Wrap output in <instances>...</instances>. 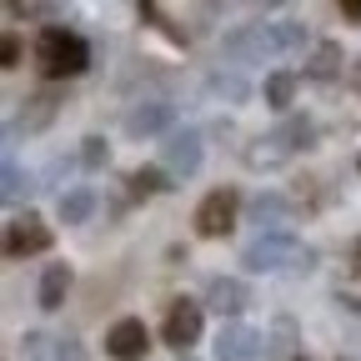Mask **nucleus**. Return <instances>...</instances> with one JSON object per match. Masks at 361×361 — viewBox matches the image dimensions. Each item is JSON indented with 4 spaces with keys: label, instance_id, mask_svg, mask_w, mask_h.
<instances>
[{
    "label": "nucleus",
    "instance_id": "1",
    "mask_svg": "<svg viewBox=\"0 0 361 361\" xmlns=\"http://www.w3.org/2000/svg\"><path fill=\"white\" fill-rule=\"evenodd\" d=\"M241 266L256 271V276H271V271H311L316 251L306 241H296V231H266V236L241 246Z\"/></svg>",
    "mask_w": 361,
    "mask_h": 361
},
{
    "label": "nucleus",
    "instance_id": "2",
    "mask_svg": "<svg viewBox=\"0 0 361 361\" xmlns=\"http://www.w3.org/2000/svg\"><path fill=\"white\" fill-rule=\"evenodd\" d=\"M35 66H40L45 80H75L90 66V45L66 25H45L35 35Z\"/></svg>",
    "mask_w": 361,
    "mask_h": 361
},
{
    "label": "nucleus",
    "instance_id": "3",
    "mask_svg": "<svg viewBox=\"0 0 361 361\" xmlns=\"http://www.w3.org/2000/svg\"><path fill=\"white\" fill-rule=\"evenodd\" d=\"M61 106H66V90H56V85H40V90H30V96L20 101V111L6 121V141L16 146L20 135H40L45 126H51V121L61 116Z\"/></svg>",
    "mask_w": 361,
    "mask_h": 361
},
{
    "label": "nucleus",
    "instance_id": "4",
    "mask_svg": "<svg viewBox=\"0 0 361 361\" xmlns=\"http://www.w3.org/2000/svg\"><path fill=\"white\" fill-rule=\"evenodd\" d=\"M161 161H166V171H171L176 180L196 176L201 161H206V135H201L196 126H176V130L166 135V146H161Z\"/></svg>",
    "mask_w": 361,
    "mask_h": 361
},
{
    "label": "nucleus",
    "instance_id": "5",
    "mask_svg": "<svg viewBox=\"0 0 361 361\" xmlns=\"http://www.w3.org/2000/svg\"><path fill=\"white\" fill-rule=\"evenodd\" d=\"M221 51L226 61H241V66H256L266 56H281L276 51V25H236L221 35Z\"/></svg>",
    "mask_w": 361,
    "mask_h": 361
},
{
    "label": "nucleus",
    "instance_id": "6",
    "mask_svg": "<svg viewBox=\"0 0 361 361\" xmlns=\"http://www.w3.org/2000/svg\"><path fill=\"white\" fill-rule=\"evenodd\" d=\"M201 326H206V301L180 296V301H171V311H166L161 336H166V346H176V351H191V346L201 341Z\"/></svg>",
    "mask_w": 361,
    "mask_h": 361
},
{
    "label": "nucleus",
    "instance_id": "7",
    "mask_svg": "<svg viewBox=\"0 0 361 361\" xmlns=\"http://www.w3.org/2000/svg\"><path fill=\"white\" fill-rule=\"evenodd\" d=\"M236 191L231 186H216V191H206L201 196V206H196V231L201 236H211V241H221V236H231L236 231Z\"/></svg>",
    "mask_w": 361,
    "mask_h": 361
},
{
    "label": "nucleus",
    "instance_id": "8",
    "mask_svg": "<svg viewBox=\"0 0 361 361\" xmlns=\"http://www.w3.org/2000/svg\"><path fill=\"white\" fill-rule=\"evenodd\" d=\"M51 226H45L35 211H25V216H16L11 226H6V256L11 261H25V256H40V251H51Z\"/></svg>",
    "mask_w": 361,
    "mask_h": 361
},
{
    "label": "nucleus",
    "instance_id": "9",
    "mask_svg": "<svg viewBox=\"0 0 361 361\" xmlns=\"http://www.w3.org/2000/svg\"><path fill=\"white\" fill-rule=\"evenodd\" d=\"M266 336L246 322H226L216 336V361H266Z\"/></svg>",
    "mask_w": 361,
    "mask_h": 361
},
{
    "label": "nucleus",
    "instance_id": "10",
    "mask_svg": "<svg viewBox=\"0 0 361 361\" xmlns=\"http://www.w3.org/2000/svg\"><path fill=\"white\" fill-rule=\"evenodd\" d=\"M151 351V331L141 316H121V322L106 331V356L111 361H146Z\"/></svg>",
    "mask_w": 361,
    "mask_h": 361
},
{
    "label": "nucleus",
    "instance_id": "11",
    "mask_svg": "<svg viewBox=\"0 0 361 361\" xmlns=\"http://www.w3.org/2000/svg\"><path fill=\"white\" fill-rule=\"evenodd\" d=\"M171 135L176 130V106L171 101H161V96H151V101H135L130 111H126V135H135V141H141V135Z\"/></svg>",
    "mask_w": 361,
    "mask_h": 361
},
{
    "label": "nucleus",
    "instance_id": "12",
    "mask_svg": "<svg viewBox=\"0 0 361 361\" xmlns=\"http://www.w3.org/2000/svg\"><path fill=\"white\" fill-rule=\"evenodd\" d=\"M246 306H251V286L241 276H216L206 286V311H216L221 322H241Z\"/></svg>",
    "mask_w": 361,
    "mask_h": 361
},
{
    "label": "nucleus",
    "instance_id": "13",
    "mask_svg": "<svg viewBox=\"0 0 361 361\" xmlns=\"http://www.w3.org/2000/svg\"><path fill=\"white\" fill-rule=\"evenodd\" d=\"M341 71H346V51H341L336 40H316L311 56H306V80L326 85V80H336Z\"/></svg>",
    "mask_w": 361,
    "mask_h": 361
},
{
    "label": "nucleus",
    "instance_id": "14",
    "mask_svg": "<svg viewBox=\"0 0 361 361\" xmlns=\"http://www.w3.org/2000/svg\"><path fill=\"white\" fill-rule=\"evenodd\" d=\"M246 216H251V226H261V236H266V231H286L291 201H286L281 191H266V196H256V201L246 206Z\"/></svg>",
    "mask_w": 361,
    "mask_h": 361
},
{
    "label": "nucleus",
    "instance_id": "15",
    "mask_svg": "<svg viewBox=\"0 0 361 361\" xmlns=\"http://www.w3.org/2000/svg\"><path fill=\"white\" fill-rule=\"evenodd\" d=\"M71 286H75V271L66 261L45 266V276H40V311H61L66 296H71Z\"/></svg>",
    "mask_w": 361,
    "mask_h": 361
},
{
    "label": "nucleus",
    "instance_id": "16",
    "mask_svg": "<svg viewBox=\"0 0 361 361\" xmlns=\"http://www.w3.org/2000/svg\"><path fill=\"white\" fill-rule=\"evenodd\" d=\"M56 216H61L66 226H85L90 216H96V191H90V186H71V191H61Z\"/></svg>",
    "mask_w": 361,
    "mask_h": 361
},
{
    "label": "nucleus",
    "instance_id": "17",
    "mask_svg": "<svg viewBox=\"0 0 361 361\" xmlns=\"http://www.w3.org/2000/svg\"><path fill=\"white\" fill-rule=\"evenodd\" d=\"M206 90H211V101H226V106H246L251 101V85H246L241 71H216L206 80Z\"/></svg>",
    "mask_w": 361,
    "mask_h": 361
},
{
    "label": "nucleus",
    "instance_id": "18",
    "mask_svg": "<svg viewBox=\"0 0 361 361\" xmlns=\"http://www.w3.org/2000/svg\"><path fill=\"white\" fill-rule=\"evenodd\" d=\"M291 161V151L276 141V135H256V141L246 146V166L251 171H276V166H286Z\"/></svg>",
    "mask_w": 361,
    "mask_h": 361
},
{
    "label": "nucleus",
    "instance_id": "19",
    "mask_svg": "<svg viewBox=\"0 0 361 361\" xmlns=\"http://www.w3.org/2000/svg\"><path fill=\"white\" fill-rule=\"evenodd\" d=\"M296 85H301V75H296V71H271V75H266V85H261V96H266V106H271V111H291Z\"/></svg>",
    "mask_w": 361,
    "mask_h": 361
},
{
    "label": "nucleus",
    "instance_id": "20",
    "mask_svg": "<svg viewBox=\"0 0 361 361\" xmlns=\"http://www.w3.org/2000/svg\"><path fill=\"white\" fill-rule=\"evenodd\" d=\"M126 186H130V196H135V201L161 196V191H171V171H161V166H135V171L126 176Z\"/></svg>",
    "mask_w": 361,
    "mask_h": 361
},
{
    "label": "nucleus",
    "instance_id": "21",
    "mask_svg": "<svg viewBox=\"0 0 361 361\" xmlns=\"http://www.w3.org/2000/svg\"><path fill=\"white\" fill-rule=\"evenodd\" d=\"M271 135H276V141H281V146L296 156V151H306V146L316 141V126H311L306 116H286V121H281L276 130H271Z\"/></svg>",
    "mask_w": 361,
    "mask_h": 361
},
{
    "label": "nucleus",
    "instance_id": "22",
    "mask_svg": "<svg viewBox=\"0 0 361 361\" xmlns=\"http://www.w3.org/2000/svg\"><path fill=\"white\" fill-rule=\"evenodd\" d=\"M0 191H6V201L16 206V201H25V196L35 191V176L20 171V161H6V186H0Z\"/></svg>",
    "mask_w": 361,
    "mask_h": 361
},
{
    "label": "nucleus",
    "instance_id": "23",
    "mask_svg": "<svg viewBox=\"0 0 361 361\" xmlns=\"http://www.w3.org/2000/svg\"><path fill=\"white\" fill-rule=\"evenodd\" d=\"M80 166H85V171H106V166H111L106 135H85V141H80Z\"/></svg>",
    "mask_w": 361,
    "mask_h": 361
},
{
    "label": "nucleus",
    "instance_id": "24",
    "mask_svg": "<svg viewBox=\"0 0 361 361\" xmlns=\"http://www.w3.org/2000/svg\"><path fill=\"white\" fill-rule=\"evenodd\" d=\"M291 346H296V322L291 316H276V326H271V336H266V351L291 356Z\"/></svg>",
    "mask_w": 361,
    "mask_h": 361
},
{
    "label": "nucleus",
    "instance_id": "25",
    "mask_svg": "<svg viewBox=\"0 0 361 361\" xmlns=\"http://www.w3.org/2000/svg\"><path fill=\"white\" fill-rule=\"evenodd\" d=\"M271 25H276V51L281 56H291V51L306 45V25H296V20H271Z\"/></svg>",
    "mask_w": 361,
    "mask_h": 361
},
{
    "label": "nucleus",
    "instance_id": "26",
    "mask_svg": "<svg viewBox=\"0 0 361 361\" xmlns=\"http://www.w3.org/2000/svg\"><path fill=\"white\" fill-rule=\"evenodd\" d=\"M45 361H85V346L71 341V336H56V341H51V356H45Z\"/></svg>",
    "mask_w": 361,
    "mask_h": 361
},
{
    "label": "nucleus",
    "instance_id": "27",
    "mask_svg": "<svg viewBox=\"0 0 361 361\" xmlns=\"http://www.w3.org/2000/svg\"><path fill=\"white\" fill-rule=\"evenodd\" d=\"M0 66H6V71L20 66V35L16 30H6V40H0Z\"/></svg>",
    "mask_w": 361,
    "mask_h": 361
},
{
    "label": "nucleus",
    "instance_id": "28",
    "mask_svg": "<svg viewBox=\"0 0 361 361\" xmlns=\"http://www.w3.org/2000/svg\"><path fill=\"white\" fill-rule=\"evenodd\" d=\"M336 306H341V311H351V316H361V296H346V291H341V296H336Z\"/></svg>",
    "mask_w": 361,
    "mask_h": 361
},
{
    "label": "nucleus",
    "instance_id": "29",
    "mask_svg": "<svg viewBox=\"0 0 361 361\" xmlns=\"http://www.w3.org/2000/svg\"><path fill=\"white\" fill-rule=\"evenodd\" d=\"M336 6H341L346 20H361V0H336Z\"/></svg>",
    "mask_w": 361,
    "mask_h": 361
},
{
    "label": "nucleus",
    "instance_id": "30",
    "mask_svg": "<svg viewBox=\"0 0 361 361\" xmlns=\"http://www.w3.org/2000/svg\"><path fill=\"white\" fill-rule=\"evenodd\" d=\"M135 11H141V20H161L156 16V0H135Z\"/></svg>",
    "mask_w": 361,
    "mask_h": 361
},
{
    "label": "nucleus",
    "instance_id": "31",
    "mask_svg": "<svg viewBox=\"0 0 361 361\" xmlns=\"http://www.w3.org/2000/svg\"><path fill=\"white\" fill-rule=\"evenodd\" d=\"M351 271L361 276V231H356V241H351Z\"/></svg>",
    "mask_w": 361,
    "mask_h": 361
},
{
    "label": "nucleus",
    "instance_id": "32",
    "mask_svg": "<svg viewBox=\"0 0 361 361\" xmlns=\"http://www.w3.org/2000/svg\"><path fill=\"white\" fill-rule=\"evenodd\" d=\"M180 361H196V356H180Z\"/></svg>",
    "mask_w": 361,
    "mask_h": 361
},
{
    "label": "nucleus",
    "instance_id": "33",
    "mask_svg": "<svg viewBox=\"0 0 361 361\" xmlns=\"http://www.w3.org/2000/svg\"><path fill=\"white\" fill-rule=\"evenodd\" d=\"M291 361H306V356H291Z\"/></svg>",
    "mask_w": 361,
    "mask_h": 361
},
{
    "label": "nucleus",
    "instance_id": "34",
    "mask_svg": "<svg viewBox=\"0 0 361 361\" xmlns=\"http://www.w3.org/2000/svg\"><path fill=\"white\" fill-rule=\"evenodd\" d=\"M356 171H361V161H356Z\"/></svg>",
    "mask_w": 361,
    "mask_h": 361
},
{
    "label": "nucleus",
    "instance_id": "35",
    "mask_svg": "<svg viewBox=\"0 0 361 361\" xmlns=\"http://www.w3.org/2000/svg\"><path fill=\"white\" fill-rule=\"evenodd\" d=\"M341 361H346V356H341Z\"/></svg>",
    "mask_w": 361,
    "mask_h": 361
}]
</instances>
